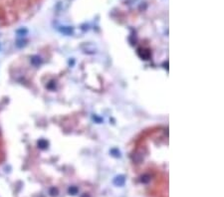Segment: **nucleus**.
I'll return each instance as SVG.
<instances>
[{"label": "nucleus", "instance_id": "nucleus-1", "mask_svg": "<svg viewBox=\"0 0 224 197\" xmlns=\"http://www.w3.org/2000/svg\"><path fill=\"white\" fill-rule=\"evenodd\" d=\"M77 191H78V190H77V188H75V187H71V188L69 189V192L72 195H75V194L77 193Z\"/></svg>", "mask_w": 224, "mask_h": 197}]
</instances>
